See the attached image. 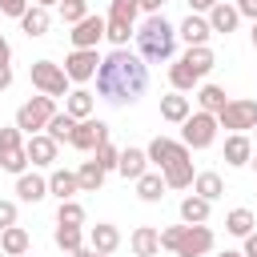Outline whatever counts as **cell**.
Instances as JSON below:
<instances>
[{"mask_svg": "<svg viewBox=\"0 0 257 257\" xmlns=\"http://www.w3.org/2000/svg\"><path fill=\"white\" fill-rule=\"evenodd\" d=\"M161 177H165V185H169V189H189V185H193V177H197V173H193V157L173 161Z\"/></svg>", "mask_w": 257, "mask_h": 257, "instance_id": "19", "label": "cell"}, {"mask_svg": "<svg viewBox=\"0 0 257 257\" xmlns=\"http://www.w3.org/2000/svg\"><path fill=\"white\" fill-rule=\"evenodd\" d=\"M133 253H137V257H157V253H161V233H157L153 225L133 229Z\"/></svg>", "mask_w": 257, "mask_h": 257, "instance_id": "20", "label": "cell"}, {"mask_svg": "<svg viewBox=\"0 0 257 257\" xmlns=\"http://www.w3.org/2000/svg\"><path fill=\"white\" fill-rule=\"evenodd\" d=\"M92 257H108V253H96V249H92Z\"/></svg>", "mask_w": 257, "mask_h": 257, "instance_id": "56", "label": "cell"}, {"mask_svg": "<svg viewBox=\"0 0 257 257\" xmlns=\"http://www.w3.org/2000/svg\"><path fill=\"white\" fill-rule=\"evenodd\" d=\"M161 4H165V0H141V8H145L149 16H157V12H161Z\"/></svg>", "mask_w": 257, "mask_h": 257, "instance_id": "50", "label": "cell"}, {"mask_svg": "<svg viewBox=\"0 0 257 257\" xmlns=\"http://www.w3.org/2000/svg\"><path fill=\"white\" fill-rule=\"evenodd\" d=\"M64 112H68L72 120H88V116H92V92H88V88H72L68 100H64Z\"/></svg>", "mask_w": 257, "mask_h": 257, "instance_id": "22", "label": "cell"}, {"mask_svg": "<svg viewBox=\"0 0 257 257\" xmlns=\"http://www.w3.org/2000/svg\"><path fill=\"white\" fill-rule=\"evenodd\" d=\"M217 124H221V128H233V133L257 128V100H229V104L217 112Z\"/></svg>", "mask_w": 257, "mask_h": 257, "instance_id": "6", "label": "cell"}, {"mask_svg": "<svg viewBox=\"0 0 257 257\" xmlns=\"http://www.w3.org/2000/svg\"><path fill=\"white\" fill-rule=\"evenodd\" d=\"M145 153H149V161H153V165H157V169L165 173V169H169L173 161L189 157V145H185V141H169V137H157V141H153V145H149Z\"/></svg>", "mask_w": 257, "mask_h": 257, "instance_id": "10", "label": "cell"}, {"mask_svg": "<svg viewBox=\"0 0 257 257\" xmlns=\"http://www.w3.org/2000/svg\"><path fill=\"white\" fill-rule=\"evenodd\" d=\"M48 8H40V4H32L24 16H20V28H24V36H44L48 32Z\"/></svg>", "mask_w": 257, "mask_h": 257, "instance_id": "25", "label": "cell"}, {"mask_svg": "<svg viewBox=\"0 0 257 257\" xmlns=\"http://www.w3.org/2000/svg\"><path fill=\"white\" fill-rule=\"evenodd\" d=\"M52 116H56V100L52 96H32V100H24L16 108V128L28 133V137H36L40 128H48Z\"/></svg>", "mask_w": 257, "mask_h": 257, "instance_id": "3", "label": "cell"}, {"mask_svg": "<svg viewBox=\"0 0 257 257\" xmlns=\"http://www.w3.org/2000/svg\"><path fill=\"white\" fill-rule=\"evenodd\" d=\"M213 4H221V0H189V8H193V12H209Z\"/></svg>", "mask_w": 257, "mask_h": 257, "instance_id": "48", "label": "cell"}, {"mask_svg": "<svg viewBox=\"0 0 257 257\" xmlns=\"http://www.w3.org/2000/svg\"><path fill=\"white\" fill-rule=\"evenodd\" d=\"M137 48H141V60L161 64V60H169L173 48H177V28L157 12V16H149V20L137 28Z\"/></svg>", "mask_w": 257, "mask_h": 257, "instance_id": "2", "label": "cell"}, {"mask_svg": "<svg viewBox=\"0 0 257 257\" xmlns=\"http://www.w3.org/2000/svg\"><path fill=\"white\" fill-rule=\"evenodd\" d=\"M189 96H181V92H169V96H161V116L165 120H173V124H185L189 120Z\"/></svg>", "mask_w": 257, "mask_h": 257, "instance_id": "21", "label": "cell"}, {"mask_svg": "<svg viewBox=\"0 0 257 257\" xmlns=\"http://www.w3.org/2000/svg\"><path fill=\"white\" fill-rule=\"evenodd\" d=\"M32 84L40 88V96H68V72L64 64H52V60H32Z\"/></svg>", "mask_w": 257, "mask_h": 257, "instance_id": "4", "label": "cell"}, {"mask_svg": "<svg viewBox=\"0 0 257 257\" xmlns=\"http://www.w3.org/2000/svg\"><path fill=\"white\" fill-rule=\"evenodd\" d=\"M177 36H181L189 48H201V44L213 36V28H209V20H205V16H193V12H189V16H185V24L177 28Z\"/></svg>", "mask_w": 257, "mask_h": 257, "instance_id": "13", "label": "cell"}, {"mask_svg": "<svg viewBox=\"0 0 257 257\" xmlns=\"http://www.w3.org/2000/svg\"><path fill=\"white\" fill-rule=\"evenodd\" d=\"M56 225H84V209L76 201H60L56 209Z\"/></svg>", "mask_w": 257, "mask_h": 257, "instance_id": "38", "label": "cell"}, {"mask_svg": "<svg viewBox=\"0 0 257 257\" xmlns=\"http://www.w3.org/2000/svg\"><path fill=\"white\" fill-rule=\"evenodd\" d=\"M169 80H173V92H189V88H197V80H201V76H197L185 60H177V64L169 68Z\"/></svg>", "mask_w": 257, "mask_h": 257, "instance_id": "32", "label": "cell"}, {"mask_svg": "<svg viewBox=\"0 0 257 257\" xmlns=\"http://www.w3.org/2000/svg\"><path fill=\"white\" fill-rule=\"evenodd\" d=\"M116 161H120V153H116L108 141H104V145H96V165H100L104 173H108V169H116Z\"/></svg>", "mask_w": 257, "mask_h": 257, "instance_id": "41", "label": "cell"}, {"mask_svg": "<svg viewBox=\"0 0 257 257\" xmlns=\"http://www.w3.org/2000/svg\"><path fill=\"white\" fill-rule=\"evenodd\" d=\"M28 245H32V237H28V229H20V225H12V229H4V233H0V249H4L8 257L28 253Z\"/></svg>", "mask_w": 257, "mask_h": 257, "instance_id": "24", "label": "cell"}, {"mask_svg": "<svg viewBox=\"0 0 257 257\" xmlns=\"http://www.w3.org/2000/svg\"><path fill=\"white\" fill-rule=\"evenodd\" d=\"M221 257H245V253H237V249H225V253H221Z\"/></svg>", "mask_w": 257, "mask_h": 257, "instance_id": "54", "label": "cell"}, {"mask_svg": "<svg viewBox=\"0 0 257 257\" xmlns=\"http://www.w3.org/2000/svg\"><path fill=\"white\" fill-rule=\"evenodd\" d=\"M193 193H197V197H205V201H217V197L225 193L221 173H197V177H193Z\"/></svg>", "mask_w": 257, "mask_h": 257, "instance_id": "27", "label": "cell"}, {"mask_svg": "<svg viewBox=\"0 0 257 257\" xmlns=\"http://www.w3.org/2000/svg\"><path fill=\"white\" fill-rule=\"evenodd\" d=\"M249 161H253V145H249V137H245V133H233V137L225 141V165L241 169V165H249Z\"/></svg>", "mask_w": 257, "mask_h": 257, "instance_id": "16", "label": "cell"}, {"mask_svg": "<svg viewBox=\"0 0 257 257\" xmlns=\"http://www.w3.org/2000/svg\"><path fill=\"white\" fill-rule=\"evenodd\" d=\"M237 12H241V16H253V20H257V0H237Z\"/></svg>", "mask_w": 257, "mask_h": 257, "instance_id": "46", "label": "cell"}, {"mask_svg": "<svg viewBox=\"0 0 257 257\" xmlns=\"http://www.w3.org/2000/svg\"><path fill=\"white\" fill-rule=\"evenodd\" d=\"M217 116L213 112H189V120H185V128H181V141L189 145V149H209L213 141H217Z\"/></svg>", "mask_w": 257, "mask_h": 257, "instance_id": "5", "label": "cell"}, {"mask_svg": "<svg viewBox=\"0 0 257 257\" xmlns=\"http://www.w3.org/2000/svg\"><path fill=\"white\" fill-rule=\"evenodd\" d=\"M137 12H141V0H112V8H108V16L112 20H124V24H133Z\"/></svg>", "mask_w": 257, "mask_h": 257, "instance_id": "40", "label": "cell"}, {"mask_svg": "<svg viewBox=\"0 0 257 257\" xmlns=\"http://www.w3.org/2000/svg\"><path fill=\"white\" fill-rule=\"evenodd\" d=\"M60 16L64 24H80L88 16V0H60Z\"/></svg>", "mask_w": 257, "mask_h": 257, "instance_id": "39", "label": "cell"}, {"mask_svg": "<svg viewBox=\"0 0 257 257\" xmlns=\"http://www.w3.org/2000/svg\"><path fill=\"white\" fill-rule=\"evenodd\" d=\"M96 68H100V56H96V48H72V56L64 60V72H68V80H92V76H96Z\"/></svg>", "mask_w": 257, "mask_h": 257, "instance_id": "9", "label": "cell"}, {"mask_svg": "<svg viewBox=\"0 0 257 257\" xmlns=\"http://www.w3.org/2000/svg\"><path fill=\"white\" fill-rule=\"evenodd\" d=\"M209 205H213V201H205V197H197V193L185 197V201H181V221H185V225H205V221H209Z\"/></svg>", "mask_w": 257, "mask_h": 257, "instance_id": "23", "label": "cell"}, {"mask_svg": "<svg viewBox=\"0 0 257 257\" xmlns=\"http://www.w3.org/2000/svg\"><path fill=\"white\" fill-rule=\"evenodd\" d=\"M8 84H12V68H8V64H0V92H4Z\"/></svg>", "mask_w": 257, "mask_h": 257, "instance_id": "49", "label": "cell"}, {"mask_svg": "<svg viewBox=\"0 0 257 257\" xmlns=\"http://www.w3.org/2000/svg\"><path fill=\"white\" fill-rule=\"evenodd\" d=\"M181 229H185V225H169V229H161V249H177Z\"/></svg>", "mask_w": 257, "mask_h": 257, "instance_id": "42", "label": "cell"}, {"mask_svg": "<svg viewBox=\"0 0 257 257\" xmlns=\"http://www.w3.org/2000/svg\"><path fill=\"white\" fill-rule=\"evenodd\" d=\"M8 60H12V44L0 36V64H8Z\"/></svg>", "mask_w": 257, "mask_h": 257, "instance_id": "51", "label": "cell"}, {"mask_svg": "<svg viewBox=\"0 0 257 257\" xmlns=\"http://www.w3.org/2000/svg\"><path fill=\"white\" fill-rule=\"evenodd\" d=\"M76 185H80V193H96V189L104 185V169H100L96 161H84V165L76 169Z\"/></svg>", "mask_w": 257, "mask_h": 257, "instance_id": "29", "label": "cell"}, {"mask_svg": "<svg viewBox=\"0 0 257 257\" xmlns=\"http://www.w3.org/2000/svg\"><path fill=\"white\" fill-rule=\"evenodd\" d=\"M104 141H108V124L88 116V120H76V133H72L68 145L80 149V153H96V145H104Z\"/></svg>", "mask_w": 257, "mask_h": 257, "instance_id": "8", "label": "cell"}, {"mask_svg": "<svg viewBox=\"0 0 257 257\" xmlns=\"http://www.w3.org/2000/svg\"><path fill=\"white\" fill-rule=\"evenodd\" d=\"M116 173H120L124 181H141V177L149 173V153H145V149H124L120 161H116Z\"/></svg>", "mask_w": 257, "mask_h": 257, "instance_id": "12", "label": "cell"}, {"mask_svg": "<svg viewBox=\"0 0 257 257\" xmlns=\"http://www.w3.org/2000/svg\"><path fill=\"white\" fill-rule=\"evenodd\" d=\"M68 257H92V249H76V253H68Z\"/></svg>", "mask_w": 257, "mask_h": 257, "instance_id": "52", "label": "cell"}, {"mask_svg": "<svg viewBox=\"0 0 257 257\" xmlns=\"http://www.w3.org/2000/svg\"><path fill=\"white\" fill-rule=\"evenodd\" d=\"M253 48H257V20H253Z\"/></svg>", "mask_w": 257, "mask_h": 257, "instance_id": "55", "label": "cell"}, {"mask_svg": "<svg viewBox=\"0 0 257 257\" xmlns=\"http://www.w3.org/2000/svg\"><path fill=\"white\" fill-rule=\"evenodd\" d=\"M225 229H229L233 237H249V233H253V213H249V209H233V213L225 217Z\"/></svg>", "mask_w": 257, "mask_h": 257, "instance_id": "34", "label": "cell"}, {"mask_svg": "<svg viewBox=\"0 0 257 257\" xmlns=\"http://www.w3.org/2000/svg\"><path fill=\"white\" fill-rule=\"evenodd\" d=\"M104 36H108L116 48H128V36H137V32H133V24H124V20H112V16H108V20H104Z\"/></svg>", "mask_w": 257, "mask_h": 257, "instance_id": "36", "label": "cell"}, {"mask_svg": "<svg viewBox=\"0 0 257 257\" xmlns=\"http://www.w3.org/2000/svg\"><path fill=\"white\" fill-rule=\"evenodd\" d=\"M181 60H185V64H189V68H193L197 76H205V72H209V68L217 64V56H213V48H209V44H201V48H189V52H185Z\"/></svg>", "mask_w": 257, "mask_h": 257, "instance_id": "30", "label": "cell"}, {"mask_svg": "<svg viewBox=\"0 0 257 257\" xmlns=\"http://www.w3.org/2000/svg\"><path fill=\"white\" fill-rule=\"evenodd\" d=\"M241 253H245V257H257V233L245 237V249H241Z\"/></svg>", "mask_w": 257, "mask_h": 257, "instance_id": "47", "label": "cell"}, {"mask_svg": "<svg viewBox=\"0 0 257 257\" xmlns=\"http://www.w3.org/2000/svg\"><path fill=\"white\" fill-rule=\"evenodd\" d=\"M24 153H28V165H52L56 161V141L48 133H36V137H28Z\"/></svg>", "mask_w": 257, "mask_h": 257, "instance_id": "14", "label": "cell"}, {"mask_svg": "<svg viewBox=\"0 0 257 257\" xmlns=\"http://www.w3.org/2000/svg\"><path fill=\"white\" fill-rule=\"evenodd\" d=\"M44 133H48L56 145H60V141H72V133H76V120H72L68 112H56V116L48 120V128H44Z\"/></svg>", "mask_w": 257, "mask_h": 257, "instance_id": "33", "label": "cell"}, {"mask_svg": "<svg viewBox=\"0 0 257 257\" xmlns=\"http://www.w3.org/2000/svg\"><path fill=\"white\" fill-rule=\"evenodd\" d=\"M0 149H20V128H0Z\"/></svg>", "mask_w": 257, "mask_h": 257, "instance_id": "45", "label": "cell"}, {"mask_svg": "<svg viewBox=\"0 0 257 257\" xmlns=\"http://www.w3.org/2000/svg\"><path fill=\"white\" fill-rule=\"evenodd\" d=\"M36 4H40V8H52V4H60V0H36Z\"/></svg>", "mask_w": 257, "mask_h": 257, "instance_id": "53", "label": "cell"}, {"mask_svg": "<svg viewBox=\"0 0 257 257\" xmlns=\"http://www.w3.org/2000/svg\"><path fill=\"white\" fill-rule=\"evenodd\" d=\"M145 88H149V68L128 48H112L100 60V68H96V92H100V100H108V104H133V100H141Z\"/></svg>", "mask_w": 257, "mask_h": 257, "instance_id": "1", "label": "cell"}, {"mask_svg": "<svg viewBox=\"0 0 257 257\" xmlns=\"http://www.w3.org/2000/svg\"><path fill=\"white\" fill-rule=\"evenodd\" d=\"M165 189H169V185H165L161 173H145V177L137 181V197H141V201H161Z\"/></svg>", "mask_w": 257, "mask_h": 257, "instance_id": "31", "label": "cell"}, {"mask_svg": "<svg viewBox=\"0 0 257 257\" xmlns=\"http://www.w3.org/2000/svg\"><path fill=\"white\" fill-rule=\"evenodd\" d=\"M88 245H92L96 253H112V249L120 245V229H116V225H104V221H96V225L88 229Z\"/></svg>", "mask_w": 257, "mask_h": 257, "instance_id": "18", "label": "cell"}, {"mask_svg": "<svg viewBox=\"0 0 257 257\" xmlns=\"http://www.w3.org/2000/svg\"><path fill=\"white\" fill-rule=\"evenodd\" d=\"M237 24H241L237 4H225V0H221V4H213V8H209V28H213V32H225V36H229Z\"/></svg>", "mask_w": 257, "mask_h": 257, "instance_id": "15", "label": "cell"}, {"mask_svg": "<svg viewBox=\"0 0 257 257\" xmlns=\"http://www.w3.org/2000/svg\"><path fill=\"white\" fill-rule=\"evenodd\" d=\"M0 257H8V253H4V249H0Z\"/></svg>", "mask_w": 257, "mask_h": 257, "instance_id": "58", "label": "cell"}, {"mask_svg": "<svg viewBox=\"0 0 257 257\" xmlns=\"http://www.w3.org/2000/svg\"><path fill=\"white\" fill-rule=\"evenodd\" d=\"M0 169L20 177V173L28 169V153H24V145H20V149H0Z\"/></svg>", "mask_w": 257, "mask_h": 257, "instance_id": "35", "label": "cell"}, {"mask_svg": "<svg viewBox=\"0 0 257 257\" xmlns=\"http://www.w3.org/2000/svg\"><path fill=\"white\" fill-rule=\"evenodd\" d=\"M209 249H213V229H209V225H185L173 253H177V257H205Z\"/></svg>", "mask_w": 257, "mask_h": 257, "instance_id": "7", "label": "cell"}, {"mask_svg": "<svg viewBox=\"0 0 257 257\" xmlns=\"http://www.w3.org/2000/svg\"><path fill=\"white\" fill-rule=\"evenodd\" d=\"M0 12H4V16H16V20H20V16L28 12V0H0Z\"/></svg>", "mask_w": 257, "mask_h": 257, "instance_id": "44", "label": "cell"}, {"mask_svg": "<svg viewBox=\"0 0 257 257\" xmlns=\"http://www.w3.org/2000/svg\"><path fill=\"white\" fill-rule=\"evenodd\" d=\"M249 165H257V153H253V161H249Z\"/></svg>", "mask_w": 257, "mask_h": 257, "instance_id": "57", "label": "cell"}, {"mask_svg": "<svg viewBox=\"0 0 257 257\" xmlns=\"http://www.w3.org/2000/svg\"><path fill=\"white\" fill-rule=\"evenodd\" d=\"M197 104H201V112H221L229 100H225V88L221 84H201V92H197Z\"/></svg>", "mask_w": 257, "mask_h": 257, "instance_id": "28", "label": "cell"}, {"mask_svg": "<svg viewBox=\"0 0 257 257\" xmlns=\"http://www.w3.org/2000/svg\"><path fill=\"white\" fill-rule=\"evenodd\" d=\"M16 197L32 205V201L48 197V181H44L40 173H20V177H16Z\"/></svg>", "mask_w": 257, "mask_h": 257, "instance_id": "17", "label": "cell"}, {"mask_svg": "<svg viewBox=\"0 0 257 257\" xmlns=\"http://www.w3.org/2000/svg\"><path fill=\"white\" fill-rule=\"evenodd\" d=\"M48 193H56L60 201H72V193H80V185H76V173H68V169H56V173L48 177Z\"/></svg>", "mask_w": 257, "mask_h": 257, "instance_id": "26", "label": "cell"}, {"mask_svg": "<svg viewBox=\"0 0 257 257\" xmlns=\"http://www.w3.org/2000/svg\"><path fill=\"white\" fill-rule=\"evenodd\" d=\"M72 48H96V40L104 36V16H84L80 24H72Z\"/></svg>", "mask_w": 257, "mask_h": 257, "instance_id": "11", "label": "cell"}, {"mask_svg": "<svg viewBox=\"0 0 257 257\" xmlns=\"http://www.w3.org/2000/svg\"><path fill=\"white\" fill-rule=\"evenodd\" d=\"M12 225H16V205L12 201H0V233L12 229Z\"/></svg>", "mask_w": 257, "mask_h": 257, "instance_id": "43", "label": "cell"}, {"mask_svg": "<svg viewBox=\"0 0 257 257\" xmlns=\"http://www.w3.org/2000/svg\"><path fill=\"white\" fill-rule=\"evenodd\" d=\"M80 241H84L80 225H56V245H60L64 253H76V249H80Z\"/></svg>", "mask_w": 257, "mask_h": 257, "instance_id": "37", "label": "cell"}]
</instances>
